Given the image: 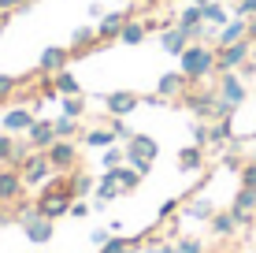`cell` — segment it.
<instances>
[{
    "label": "cell",
    "mask_w": 256,
    "mask_h": 253,
    "mask_svg": "<svg viewBox=\"0 0 256 253\" xmlns=\"http://www.w3.org/2000/svg\"><path fill=\"white\" fill-rule=\"evenodd\" d=\"M178 71L186 75L193 86H204L208 78H216V45H208V41H190V49L178 56Z\"/></svg>",
    "instance_id": "obj_1"
},
{
    "label": "cell",
    "mask_w": 256,
    "mask_h": 253,
    "mask_svg": "<svg viewBox=\"0 0 256 253\" xmlns=\"http://www.w3.org/2000/svg\"><path fill=\"white\" fill-rule=\"evenodd\" d=\"M70 201H74V194H70V182L60 175V179H48L45 186H41V194H38V212L41 216H48V220H60V216H67L70 212Z\"/></svg>",
    "instance_id": "obj_2"
},
{
    "label": "cell",
    "mask_w": 256,
    "mask_h": 253,
    "mask_svg": "<svg viewBox=\"0 0 256 253\" xmlns=\"http://www.w3.org/2000/svg\"><path fill=\"white\" fill-rule=\"evenodd\" d=\"M126 164L130 168H138L141 175H148L152 171V160H156V153H160V145H156V138L152 134H141V130H134V134L126 138Z\"/></svg>",
    "instance_id": "obj_3"
},
{
    "label": "cell",
    "mask_w": 256,
    "mask_h": 253,
    "mask_svg": "<svg viewBox=\"0 0 256 253\" xmlns=\"http://www.w3.org/2000/svg\"><path fill=\"white\" fill-rule=\"evenodd\" d=\"M249 60H252V41L249 38L234 41V45H216V75L242 71V64H249Z\"/></svg>",
    "instance_id": "obj_4"
},
{
    "label": "cell",
    "mask_w": 256,
    "mask_h": 253,
    "mask_svg": "<svg viewBox=\"0 0 256 253\" xmlns=\"http://www.w3.org/2000/svg\"><path fill=\"white\" fill-rule=\"evenodd\" d=\"M178 101L186 104V108H190V112H193L197 119H208V123H212V119H216V101H219V90H216V82H212L208 90L193 86V90H186V93H182Z\"/></svg>",
    "instance_id": "obj_5"
},
{
    "label": "cell",
    "mask_w": 256,
    "mask_h": 253,
    "mask_svg": "<svg viewBox=\"0 0 256 253\" xmlns=\"http://www.w3.org/2000/svg\"><path fill=\"white\" fill-rule=\"evenodd\" d=\"M48 164L56 168V175H67V171L78 168V160H82V149H78L74 142H67V138H56V142L48 145Z\"/></svg>",
    "instance_id": "obj_6"
},
{
    "label": "cell",
    "mask_w": 256,
    "mask_h": 253,
    "mask_svg": "<svg viewBox=\"0 0 256 253\" xmlns=\"http://www.w3.org/2000/svg\"><path fill=\"white\" fill-rule=\"evenodd\" d=\"M19 171H22V182H26V186H45V182L56 175V168L48 164V153H41V149H34L30 160H26Z\"/></svg>",
    "instance_id": "obj_7"
},
{
    "label": "cell",
    "mask_w": 256,
    "mask_h": 253,
    "mask_svg": "<svg viewBox=\"0 0 256 253\" xmlns=\"http://www.w3.org/2000/svg\"><path fill=\"white\" fill-rule=\"evenodd\" d=\"M216 90H219V97L230 101L234 108H238V104H245V97H249V86H245V78L238 75V71H223V75H216Z\"/></svg>",
    "instance_id": "obj_8"
},
{
    "label": "cell",
    "mask_w": 256,
    "mask_h": 253,
    "mask_svg": "<svg viewBox=\"0 0 256 253\" xmlns=\"http://www.w3.org/2000/svg\"><path fill=\"white\" fill-rule=\"evenodd\" d=\"M70 60H74L70 56V45H48V49H41V56H38V71L56 75V71H64Z\"/></svg>",
    "instance_id": "obj_9"
},
{
    "label": "cell",
    "mask_w": 256,
    "mask_h": 253,
    "mask_svg": "<svg viewBox=\"0 0 256 253\" xmlns=\"http://www.w3.org/2000/svg\"><path fill=\"white\" fill-rule=\"evenodd\" d=\"M138 104H141V93H134V90H112V93H104V108H108V116H122V119H126Z\"/></svg>",
    "instance_id": "obj_10"
},
{
    "label": "cell",
    "mask_w": 256,
    "mask_h": 253,
    "mask_svg": "<svg viewBox=\"0 0 256 253\" xmlns=\"http://www.w3.org/2000/svg\"><path fill=\"white\" fill-rule=\"evenodd\" d=\"M100 49V38H96V26H78L74 34H70V56L82 60V56H93V52Z\"/></svg>",
    "instance_id": "obj_11"
},
{
    "label": "cell",
    "mask_w": 256,
    "mask_h": 253,
    "mask_svg": "<svg viewBox=\"0 0 256 253\" xmlns=\"http://www.w3.org/2000/svg\"><path fill=\"white\" fill-rule=\"evenodd\" d=\"M130 15L122 12V8H116V12H108L104 19H96V38H100V45H112V41H119L122 26H126Z\"/></svg>",
    "instance_id": "obj_12"
},
{
    "label": "cell",
    "mask_w": 256,
    "mask_h": 253,
    "mask_svg": "<svg viewBox=\"0 0 256 253\" xmlns=\"http://www.w3.org/2000/svg\"><path fill=\"white\" fill-rule=\"evenodd\" d=\"M186 90H193V82L182 71H167V75H160V82H156V97H164V101H178Z\"/></svg>",
    "instance_id": "obj_13"
},
{
    "label": "cell",
    "mask_w": 256,
    "mask_h": 253,
    "mask_svg": "<svg viewBox=\"0 0 256 253\" xmlns=\"http://www.w3.org/2000/svg\"><path fill=\"white\" fill-rule=\"evenodd\" d=\"M26 194V182H22V171L15 168H0V205H12Z\"/></svg>",
    "instance_id": "obj_14"
},
{
    "label": "cell",
    "mask_w": 256,
    "mask_h": 253,
    "mask_svg": "<svg viewBox=\"0 0 256 253\" xmlns=\"http://www.w3.org/2000/svg\"><path fill=\"white\" fill-rule=\"evenodd\" d=\"M152 30H164V26L156 19H126V26H122V34H119V45H141Z\"/></svg>",
    "instance_id": "obj_15"
},
{
    "label": "cell",
    "mask_w": 256,
    "mask_h": 253,
    "mask_svg": "<svg viewBox=\"0 0 256 253\" xmlns=\"http://www.w3.org/2000/svg\"><path fill=\"white\" fill-rule=\"evenodd\" d=\"M230 212L238 216V223L242 227H249L252 223V212H256V186H242L234 194V201H230Z\"/></svg>",
    "instance_id": "obj_16"
},
{
    "label": "cell",
    "mask_w": 256,
    "mask_h": 253,
    "mask_svg": "<svg viewBox=\"0 0 256 253\" xmlns=\"http://www.w3.org/2000/svg\"><path fill=\"white\" fill-rule=\"evenodd\" d=\"M22 234L34 242V246H45V242H52V234H56V220H48V216L22 220Z\"/></svg>",
    "instance_id": "obj_17"
},
{
    "label": "cell",
    "mask_w": 256,
    "mask_h": 253,
    "mask_svg": "<svg viewBox=\"0 0 256 253\" xmlns=\"http://www.w3.org/2000/svg\"><path fill=\"white\" fill-rule=\"evenodd\" d=\"M160 45H164L167 56H182V52L190 49V34H186V30H178L174 23H167L164 30H160Z\"/></svg>",
    "instance_id": "obj_18"
},
{
    "label": "cell",
    "mask_w": 256,
    "mask_h": 253,
    "mask_svg": "<svg viewBox=\"0 0 256 253\" xmlns=\"http://www.w3.org/2000/svg\"><path fill=\"white\" fill-rule=\"evenodd\" d=\"M34 119H38V116H34L30 108H22V104H19V108H8L4 112V130H8V134H26V130L34 127Z\"/></svg>",
    "instance_id": "obj_19"
},
{
    "label": "cell",
    "mask_w": 256,
    "mask_h": 253,
    "mask_svg": "<svg viewBox=\"0 0 256 253\" xmlns=\"http://www.w3.org/2000/svg\"><path fill=\"white\" fill-rule=\"evenodd\" d=\"M26 138H30V145L34 149H41L45 153L52 142H56V127H52V119H34V127L26 130Z\"/></svg>",
    "instance_id": "obj_20"
},
{
    "label": "cell",
    "mask_w": 256,
    "mask_h": 253,
    "mask_svg": "<svg viewBox=\"0 0 256 253\" xmlns=\"http://www.w3.org/2000/svg\"><path fill=\"white\" fill-rule=\"evenodd\" d=\"M242 38H249V19H242V15H234L226 26H219V34H216V45H234V41H242Z\"/></svg>",
    "instance_id": "obj_21"
},
{
    "label": "cell",
    "mask_w": 256,
    "mask_h": 253,
    "mask_svg": "<svg viewBox=\"0 0 256 253\" xmlns=\"http://www.w3.org/2000/svg\"><path fill=\"white\" fill-rule=\"evenodd\" d=\"M119 194H122V186H119L116 171H112V168H104L100 182H96V205H108V201H116Z\"/></svg>",
    "instance_id": "obj_22"
},
{
    "label": "cell",
    "mask_w": 256,
    "mask_h": 253,
    "mask_svg": "<svg viewBox=\"0 0 256 253\" xmlns=\"http://www.w3.org/2000/svg\"><path fill=\"white\" fill-rule=\"evenodd\" d=\"M48 82H52V90H56L60 97H74V93H86V90H82V82H78V78L70 75L67 67H64V71H56V75H48Z\"/></svg>",
    "instance_id": "obj_23"
},
{
    "label": "cell",
    "mask_w": 256,
    "mask_h": 253,
    "mask_svg": "<svg viewBox=\"0 0 256 253\" xmlns=\"http://www.w3.org/2000/svg\"><path fill=\"white\" fill-rule=\"evenodd\" d=\"M82 142H86V149H108L119 138L112 134V127H93V130H82Z\"/></svg>",
    "instance_id": "obj_24"
},
{
    "label": "cell",
    "mask_w": 256,
    "mask_h": 253,
    "mask_svg": "<svg viewBox=\"0 0 256 253\" xmlns=\"http://www.w3.org/2000/svg\"><path fill=\"white\" fill-rule=\"evenodd\" d=\"M178 168L182 171H204V149L200 145H186V149H178Z\"/></svg>",
    "instance_id": "obj_25"
},
{
    "label": "cell",
    "mask_w": 256,
    "mask_h": 253,
    "mask_svg": "<svg viewBox=\"0 0 256 253\" xmlns=\"http://www.w3.org/2000/svg\"><path fill=\"white\" fill-rule=\"evenodd\" d=\"M234 231H242V223H238V216L230 212V208L212 216V234H219V238H230Z\"/></svg>",
    "instance_id": "obj_26"
},
{
    "label": "cell",
    "mask_w": 256,
    "mask_h": 253,
    "mask_svg": "<svg viewBox=\"0 0 256 253\" xmlns=\"http://www.w3.org/2000/svg\"><path fill=\"white\" fill-rule=\"evenodd\" d=\"M182 212L190 216V220H204V223H212V216H216V205L208 201V197H193V201H186V208Z\"/></svg>",
    "instance_id": "obj_27"
},
{
    "label": "cell",
    "mask_w": 256,
    "mask_h": 253,
    "mask_svg": "<svg viewBox=\"0 0 256 253\" xmlns=\"http://www.w3.org/2000/svg\"><path fill=\"white\" fill-rule=\"evenodd\" d=\"M234 142V116L212 119V145H230Z\"/></svg>",
    "instance_id": "obj_28"
},
{
    "label": "cell",
    "mask_w": 256,
    "mask_h": 253,
    "mask_svg": "<svg viewBox=\"0 0 256 253\" xmlns=\"http://www.w3.org/2000/svg\"><path fill=\"white\" fill-rule=\"evenodd\" d=\"M67 182H70V194L74 197L93 194V186H96V179L90 175V171H67Z\"/></svg>",
    "instance_id": "obj_29"
},
{
    "label": "cell",
    "mask_w": 256,
    "mask_h": 253,
    "mask_svg": "<svg viewBox=\"0 0 256 253\" xmlns=\"http://www.w3.org/2000/svg\"><path fill=\"white\" fill-rule=\"evenodd\" d=\"M112 171H116V179H119L122 194H130V190H138V186H141V179H145V175H141L138 168H130V164H119V168H112Z\"/></svg>",
    "instance_id": "obj_30"
},
{
    "label": "cell",
    "mask_w": 256,
    "mask_h": 253,
    "mask_svg": "<svg viewBox=\"0 0 256 253\" xmlns=\"http://www.w3.org/2000/svg\"><path fill=\"white\" fill-rule=\"evenodd\" d=\"M60 116L82 119V116H86V93H74V97H60Z\"/></svg>",
    "instance_id": "obj_31"
},
{
    "label": "cell",
    "mask_w": 256,
    "mask_h": 253,
    "mask_svg": "<svg viewBox=\"0 0 256 253\" xmlns=\"http://www.w3.org/2000/svg\"><path fill=\"white\" fill-rule=\"evenodd\" d=\"M52 127H56V138H67V142H74V138L82 134V123L70 119V116H56V119H52Z\"/></svg>",
    "instance_id": "obj_32"
},
{
    "label": "cell",
    "mask_w": 256,
    "mask_h": 253,
    "mask_svg": "<svg viewBox=\"0 0 256 253\" xmlns=\"http://www.w3.org/2000/svg\"><path fill=\"white\" fill-rule=\"evenodd\" d=\"M200 12H204V26H226V23H230V15H226V8L219 4V0H212V4H204Z\"/></svg>",
    "instance_id": "obj_33"
},
{
    "label": "cell",
    "mask_w": 256,
    "mask_h": 253,
    "mask_svg": "<svg viewBox=\"0 0 256 253\" xmlns=\"http://www.w3.org/2000/svg\"><path fill=\"white\" fill-rule=\"evenodd\" d=\"M190 134H193V145H200V149L212 145V123H208V119H197V123L190 127Z\"/></svg>",
    "instance_id": "obj_34"
},
{
    "label": "cell",
    "mask_w": 256,
    "mask_h": 253,
    "mask_svg": "<svg viewBox=\"0 0 256 253\" xmlns=\"http://www.w3.org/2000/svg\"><path fill=\"white\" fill-rule=\"evenodd\" d=\"M174 249L178 253H204V242H200L197 234H178V238H174Z\"/></svg>",
    "instance_id": "obj_35"
},
{
    "label": "cell",
    "mask_w": 256,
    "mask_h": 253,
    "mask_svg": "<svg viewBox=\"0 0 256 253\" xmlns=\"http://www.w3.org/2000/svg\"><path fill=\"white\" fill-rule=\"evenodd\" d=\"M12 153H15V134L0 130V168H8V164H12Z\"/></svg>",
    "instance_id": "obj_36"
},
{
    "label": "cell",
    "mask_w": 256,
    "mask_h": 253,
    "mask_svg": "<svg viewBox=\"0 0 256 253\" xmlns=\"http://www.w3.org/2000/svg\"><path fill=\"white\" fill-rule=\"evenodd\" d=\"M119 164H126V149L122 145H108L104 149V168H119Z\"/></svg>",
    "instance_id": "obj_37"
},
{
    "label": "cell",
    "mask_w": 256,
    "mask_h": 253,
    "mask_svg": "<svg viewBox=\"0 0 256 253\" xmlns=\"http://www.w3.org/2000/svg\"><path fill=\"white\" fill-rule=\"evenodd\" d=\"M104 127H112V134H116L119 142H126V138L134 134V130L126 127V119H122V116H108V123H104Z\"/></svg>",
    "instance_id": "obj_38"
},
{
    "label": "cell",
    "mask_w": 256,
    "mask_h": 253,
    "mask_svg": "<svg viewBox=\"0 0 256 253\" xmlns=\"http://www.w3.org/2000/svg\"><path fill=\"white\" fill-rule=\"evenodd\" d=\"M19 86H22V78H15V75H0V104L12 97V93L19 90Z\"/></svg>",
    "instance_id": "obj_39"
},
{
    "label": "cell",
    "mask_w": 256,
    "mask_h": 253,
    "mask_svg": "<svg viewBox=\"0 0 256 253\" xmlns=\"http://www.w3.org/2000/svg\"><path fill=\"white\" fill-rule=\"evenodd\" d=\"M238 179H242V186H256V160L249 156V160L242 164V171H238Z\"/></svg>",
    "instance_id": "obj_40"
},
{
    "label": "cell",
    "mask_w": 256,
    "mask_h": 253,
    "mask_svg": "<svg viewBox=\"0 0 256 253\" xmlns=\"http://www.w3.org/2000/svg\"><path fill=\"white\" fill-rule=\"evenodd\" d=\"M122 249H130V238H122V234H112L100 246V253H122Z\"/></svg>",
    "instance_id": "obj_41"
},
{
    "label": "cell",
    "mask_w": 256,
    "mask_h": 253,
    "mask_svg": "<svg viewBox=\"0 0 256 253\" xmlns=\"http://www.w3.org/2000/svg\"><path fill=\"white\" fill-rule=\"evenodd\" d=\"M234 15H242V19H256V0H234Z\"/></svg>",
    "instance_id": "obj_42"
},
{
    "label": "cell",
    "mask_w": 256,
    "mask_h": 253,
    "mask_svg": "<svg viewBox=\"0 0 256 253\" xmlns=\"http://www.w3.org/2000/svg\"><path fill=\"white\" fill-rule=\"evenodd\" d=\"M182 201H186V197H171V201H164V205H160V220H171V216H178Z\"/></svg>",
    "instance_id": "obj_43"
},
{
    "label": "cell",
    "mask_w": 256,
    "mask_h": 253,
    "mask_svg": "<svg viewBox=\"0 0 256 253\" xmlns=\"http://www.w3.org/2000/svg\"><path fill=\"white\" fill-rule=\"evenodd\" d=\"M90 212H93V208L86 205V197H74V201H70V212H67V216H74V220H86Z\"/></svg>",
    "instance_id": "obj_44"
},
{
    "label": "cell",
    "mask_w": 256,
    "mask_h": 253,
    "mask_svg": "<svg viewBox=\"0 0 256 253\" xmlns=\"http://www.w3.org/2000/svg\"><path fill=\"white\" fill-rule=\"evenodd\" d=\"M108 238H112V227H100V231H93V234H90V242H93L96 249H100V246H104Z\"/></svg>",
    "instance_id": "obj_45"
},
{
    "label": "cell",
    "mask_w": 256,
    "mask_h": 253,
    "mask_svg": "<svg viewBox=\"0 0 256 253\" xmlns=\"http://www.w3.org/2000/svg\"><path fill=\"white\" fill-rule=\"evenodd\" d=\"M104 15H108V12H104V4H90V19H104Z\"/></svg>",
    "instance_id": "obj_46"
},
{
    "label": "cell",
    "mask_w": 256,
    "mask_h": 253,
    "mask_svg": "<svg viewBox=\"0 0 256 253\" xmlns=\"http://www.w3.org/2000/svg\"><path fill=\"white\" fill-rule=\"evenodd\" d=\"M249 41H256V19H249Z\"/></svg>",
    "instance_id": "obj_47"
},
{
    "label": "cell",
    "mask_w": 256,
    "mask_h": 253,
    "mask_svg": "<svg viewBox=\"0 0 256 253\" xmlns=\"http://www.w3.org/2000/svg\"><path fill=\"white\" fill-rule=\"evenodd\" d=\"M190 4H197V8H204V4H212V0H190Z\"/></svg>",
    "instance_id": "obj_48"
},
{
    "label": "cell",
    "mask_w": 256,
    "mask_h": 253,
    "mask_svg": "<svg viewBox=\"0 0 256 253\" xmlns=\"http://www.w3.org/2000/svg\"><path fill=\"white\" fill-rule=\"evenodd\" d=\"M141 253H160V246H148V249H141Z\"/></svg>",
    "instance_id": "obj_49"
},
{
    "label": "cell",
    "mask_w": 256,
    "mask_h": 253,
    "mask_svg": "<svg viewBox=\"0 0 256 253\" xmlns=\"http://www.w3.org/2000/svg\"><path fill=\"white\" fill-rule=\"evenodd\" d=\"M252 60H256V41H252Z\"/></svg>",
    "instance_id": "obj_50"
},
{
    "label": "cell",
    "mask_w": 256,
    "mask_h": 253,
    "mask_svg": "<svg viewBox=\"0 0 256 253\" xmlns=\"http://www.w3.org/2000/svg\"><path fill=\"white\" fill-rule=\"evenodd\" d=\"M0 12H8V8H4V0H0Z\"/></svg>",
    "instance_id": "obj_51"
},
{
    "label": "cell",
    "mask_w": 256,
    "mask_h": 253,
    "mask_svg": "<svg viewBox=\"0 0 256 253\" xmlns=\"http://www.w3.org/2000/svg\"><path fill=\"white\" fill-rule=\"evenodd\" d=\"M122 253H138V249H122Z\"/></svg>",
    "instance_id": "obj_52"
},
{
    "label": "cell",
    "mask_w": 256,
    "mask_h": 253,
    "mask_svg": "<svg viewBox=\"0 0 256 253\" xmlns=\"http://www.w3.org/2000/svg\"><path fill=\"white\" fill-rule=\"evenodd\" d=\"M116 4H126V0H116Z\"/></svg>",
    "instance_id": "obj_53"
}]
</instances>
